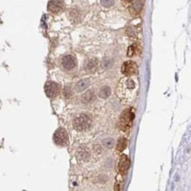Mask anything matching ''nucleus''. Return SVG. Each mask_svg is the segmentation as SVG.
<instances>
[{"label":"nucleus","instance_id":"f257e3e1","mask_svg":"<svg viewBox=\"0 0 191 191\" xmlns=\"http://www.w3.org/2000/svg\"><path fill=\"white\" fill-rule=\"evenodd\" d=\"M138 90V82L132 77L123 78L120 82L118 87V95L120 98L125 100H131L136 95Z\"/></svg>","mask_w":191,"mask_h":191},{"label":"nucleus","instance_id":"f03ea898","mask_svg":"<svg viewBox=\"0 0 191 191\" xmlns=\"http://www.w3.org/2000/svg\"><path fill=\"white\" fill-rule=\"evenodd\" d=\"M134 119V109L128 108L123 111L120 117V121H119V127L120 128L124 131L127 132L131 129L133 121Z\"/></svg>","mask_w":191,"mask_h":191},{"label":"nucleus","instance_id":"7ed1b4c3","mask_svg":"<svg viewBox=\"0 0 191 191\" xmlns=\"http://www.w3.org/2000/svg\"><path fill=\"white\" fill-rule=\"evenodd\" d=\"M91 119L89 115L82 113L79 116H77L74 120V127L75 130L82 132L88 130L90 127H91Z\"/></svg>","mask_w":191,"mask_h":191},{"label":"nucleus","instance_id":"20e7f679","mask_svg":"<svg viewBox=\"0 0 191 191\" xmlns=\"http://www.w3.org/2000/svg\"><path fill=\"white\" fill-rule=\"evenodd\" d=\"M53 141L57 145L66 146L69 142V137L66 130L63 127L58 128L53 134Z\"/></svg>","mask_w":191,"mask_h":191},{"label":"nucleus","instance_id":"39448f33","mask_svg":"<svg viewBox=\"0 0 191 191\" xmlns=\"http://www.w3.org/2000/svg\"><path fill=\"white\" fill-rule=\"evenodd\" d=\"M122 74L127 77H132L136 74L137 73V65L134 61H126L124 62L121 66Z\"/></svg>","mask_w":191,"mask_h":191},{"label":"nucleus","instance_id":"423d86ee","mask_svg":"<svg viewBox=\"0 0 191 191\" xmlns=\"http://www.w3.org/2000/svg\"><path fill=\"white\" fill-rule=\"evenodd\" d=\"M44 90L46 96L50 98H54L59 94L60 88L59 85L54 82H48L44 86Z\"/></svg>","mask_w":191,"mask_h":191},{"label":"nucleus","instance_id":"0eeeda50","mask_svg":"<svg viewBox=\"0 0 191 191\" xmlns=\"http://www.w3.org/2000/svg\"><path fill=\"white\" fill-rule=\"evenodd\" d=\"M130 167V159L127 155H122L120 157L118 164V171L120 174H126Z\"/></svg>","mask_w":191,"mask_h":191},{"label":"nucleus","instance_id":"6e6552de","mask_svg":"<svg viewBox=\"0 0 191 191\" xmlns=\"http://www.w3.org/2000/svg\"><path fill=\"white\" fill-rule=\"evenodd\" d=\"M61 63L65 70L71 71L76 66V58L72 55H66L63 57Z\"/></svg>","mask_w":191,"mask_h":191},{"label":"nucleus","instance_id":"1a4fd4ad","mask_svg":"<svg viewBox=\"0 0 191 191\" xmlns=\"http://www.w3.org/2000/svg\"><path fill=\"white\" fill-rule=\"evenodd\" d=\"M64 9L63 0H50L48 10L52 14H58Z\"/></svg>","mask_w":191,"mask_h":191},{"label":"nucleus","instance_id":"9d476101","mask_svg":"<svg viewBox=\"0 0 191 191\" xmlns=\"http://www.w3.org/2000/svg\"><path fill=\"white\" fill-rule=\"evenodd\" d=\"M76 156L82 161H88L90 158V152L86 147H79L76 151Z\"/></svg>","mask_w":191,"mask_h":191},{"label":"nucleus","instance_id":"9b49d317","mask_svg":"<svg viewBox=\"0 0 191 191\" xmlns=\"http://www.w3.org/2000/svg\"><path fill=\"white\" fill-rule=\"evenodd\" d=\"M98 66V60L97 58H91L90 59L86 65H85V70L88 73H95Z\"/></svg>","mask_w":191,"mask_h":191},{"label":"nucleus","instance_id":"f8f14e48","mask_svg":"<svg viewBox=\"0 0 191 191\" xmlns=\"http://www.w3.org/2000/svg\"><path fill=\"white\" fill-rule=\"evenodd\" d=\"M141 47L139 43H133L127 49V56L134 57L141 53Z\"/></svg>","mask_w":191,"mask_h":191},{"label":"nucleus","instance_id":"ddd939ff","mask_svg":"<svg viewBox=\"0 0 191 191\" xmlns=\"http://www.w3.org/2000/svg\"><path fill=\"white\" fill-rule=\"evenodd\" d=\"M95 99H96V96L93 90L86 91L82 97V101L84 104H91L95 101Z\"/></svg>","mask_w":191,"mask_h":191},{"label":"nucleus","instance_id":"4468645a","mask_svg":"<svg viewBox=\"0 0 191 191\" xmlns=\"http://www.w3.org/2000/svg\"><path fill=\"white\" fill-rule=\"evenodd\" d=\"M90 82L89 79L81 80L75 84V90L77 92H82L90 86Z\"/></svg>","mask_w":191,"mask_h":191},{"label":"nucleus","instance_id":"2eb2a0df","mask_svg":"<svg viewBox=\"0 0 191 191\" xmlns=\"http://www.w3.org/2000/svg\"><path fill=\"white\" fill-rule=\"evenodd\" d=\"M111 94H112V90H111V88H110L109 86H104V87L100 90L98 95L99 97H101V98L103 99H106L111 96Z\"/></svg>","mask_w":191,"mask_h":191},{"label":"nucleus","instance_id":"dca6fc26","mask_svg":"<svg viewBox=\"0 0 191 191\" xmlns=\"http://www.w3.org/2000/svg\"><path fill=\"white\" fill-rule=\"evenodd\" d=\"M127 140L125 137H120L118 140L117 142V146H116V149L118 151H123L125 149L127 148Z\"/></svg>","mask_w":191,"mask_h":191},{"label":"nucleus","instance_id":"f3484780","mask_svg":"<svg viewBox=\"0 0 191 191\" xmlns=\"http://www.w3.org/2000/svg\"><path fill=\"white\" fill-rule=\"evenodd\" d=\"M103 144L105 146L107 149H112L114 145V140L112 138H107L103 141Z\"/></svg>","mask_w":191,"mask_h":191},{"label":"nucleus","instance_id":"a211bd4d","mask_svg":"<svg viewBox=\"0 0 191 191\" xmlns=\"http://www.w3.org/2000/svg\"><path fill=\"white\" fill-rule=\"evenodd\" d=\"M64 96H65L66 98H70L71 97H72V90H71V89L68 86H66L64 89Z\"/></svg>","mask_w":191,"mask_h":191},{"label":"nucleus","instance_id":"6ab92c4d","mask_svg":"<svg viewBox=\"0 0 191 191\" xmlns=\"http://www.w3.org/2000/svg\"><path fill=\"white\" fill-rule=\"evenodd\" d=\"M113 0H101V4L105 7H110L113 5Z\"/></svg>","mask_w":191,"mask_h":191},{"label":"nucleus","instance_id":"aec40b11","mask_svg":"<svg viewBox=\"0 0 191 191\" xmlns=\"http://www.w3.org/2000/svg\"><path fill=\"white\" fill-rule=\"evenodd\" d=\"M141 6H142V5L141 4V1H140V0H138V1L135 3V5L134 6V8L135 9V11H136V12H140L141 9Z\"/></svg>","mask_w":191,"mask_h":191},{"label":"nucleus","instance_id":"412c9836","mask_svg":"<svg viewBox=\"0 0 191 191\" xmlns=\"http://www.w3.org/2000/svg\"><path fill=\"white\" fill-rule=\"evenodd\" d=\"M120 186L119 183H116L115 187H114V191H120Z\"/></svg>","mask_w":191,"mask_h":191},{"label":"nucleus","instance_id":"4be33fe9","mask_svg":"<svg viewBox=\"0 0 191 191\" xmlns=\"http://www.w3.org/2000/svg\"><path fill=\"white\" fill-rule=\"evenodd\" d=\"M125 1H127V2H131V1H133V0H125Z\"/></svg>","mask_w":191,"mask_h":191}]
</instances>
